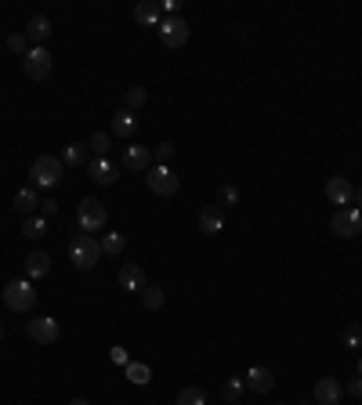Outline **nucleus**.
I'll return each mask as SVG.
<instances>
[{
	"label": "nucleus",
	"instance_id": "a211bd4d",
	"mask_svg": "<svg viewBox=\"0 0 362 405\" xmlns=\"http://www.w3.org/2000/svg\"><path fill=\"white\" fill-rule=\"evenodd\" d=\"M134 22H138V25H148V29H156V25L163 22V15H160V4H153V0H145V4H138V8H134Z\"/></svg>",
	"mask_w": 362,
	"mask_h": 405
},
{
	"label": "nucleus",
	"instance_id": "4468645a",
	"mask_svg": "<svg viewBox=\"0 0 362 405\" xmlns=\"http://www.w3.org/2000/svg\"><path fill=\"white\" fill-rule=\"evenodd\" d=\"M119 286H124V293H141L148 283H145V271L138 268V264H124V268H119Z\"/></svg>",
	"mask_w": 362,
	"mask_h": 405
},
{
	"label": "nucleus",
	"instance_id": "bb28decb",
	"mask_svg": "<svg viewBox=\"0 0 362 405\" xmlns=\"http://www.w3.org/2000/svg\"><path fill=\"white\" fill-rule=\"evenodd\" d=\"M177 405H206L203 387H181L177 391Z\"/></svg>",
	"mask_w": 362,
	"mask_h": 405
},
{
	"label": "nucleus",
	"instance_id": "39448f33",
	"mask_svg": "<svg viewBox=\"0 0 362 405\" xmlns=\"http://www.w3.org/2000/svg\"><path fill=\"white\" fill-rule=\"evenodd\" d=\"M76 221H80L83 235L102 232V228H105V221H109V210H105L98 199H80V206H76Z\"/></svg>",
	"mask_w": 362,
	"mask_h": 405
},
{
	"label": "nucleus",
	"instance_id": "79ce46f5",
	"mask_svg": "<svg viewBox=\"0 0 362 405\" xmlns=\"http://www.w3.org/2000/svg\"><path fill=\"white\" fill-rule=\"evenodd\" d=\"M0 340H4V329H0Z\"/></svg>",
	"mask_w": 362,
	"mask_h": 405
},
{
	"label": "nucleus",
	"instance_id": "0eeeda50",
	"mask_svg": "<svg viewBox=\"0 0 362 405\" xmlns=\"http://www.w3.org/2000/svg\"><path fill=\"white\" fill-rule=\"evenodd\" d=\"M22 69H25L29 80H47V76H51V51L29 47V54L22 58Z\"/></svg>",
	"mask_w": 362,
	"mask_h": 405
},
{
	"label": "nucleus",
	"instance_id": "c85d7f7f",
	"mask_svg": "<svg viewBox=\"0 0 362 405\" xmlns=\"http://www.w3.org/2000/svg\"><path fill=\"white\" fill-rule=\"evenodd\" d=\"M127 380H131V384H148V365L127 362Z\"/></svg>",
	"mask_w": 362,
	"mask_h": 405
},
{
	"label": "nucleus",
	"instance_id": "a878e982",
	"mask_svg": "<svg viewBox=\"0 0 362 405\" xmlns=\"http://www.w3.org/2000/svg\"><path fill=\"white\" fill-rule=\"evenodd\" d=\"M62 163H66V167H83V163H87V145H66Z\"/></svg>",
	"mask_w": 362,
	"mask_h": 405
},
{
	"label": "nucleus",
	"instance_id": "1a4fd4ad",
	"mask_svg": "<svg viewBox=\"0 0 362 405\" xmlns=\"http://www.w3.org/2000/svg\"><path fill=\"white\" fill-rule=\"evenodd\" d=\"M156 29H160V40H163L167 47H181V44L189 40V22L181 18V15H174V18H163Z\"/></svg>",
	"mask_w": 362,
	"mask_h": 405
},
{
	"label": "nucleus",
	"instance_id": "4be33fe9",
	"mask_svg": "<svg viewBox=\"0 0 362 405\" xmlns=\"http://www.w3.org/2000/svg\"><path fill=\"white\" fill-rule=\"evenodd\" d=\"M124 246H127L124 232H105L102 235V254L105 257H119V254H124Z\"/></svg>",
	"mask_w": 362,
	"mask_h": 405
},
{
	"label": "nucleus",
	"instance_id": "f257e3e1",
	"mask_svg": "<svg viewBox=\"0 0 362 405\" xmlns=\"http://www.w3.org/2000/svg\"><path fill=\"white\" fill-rule=\"evenodd\" d=\"M66 174V163L58 155H37L33 167H29V177H33V189H54Z\"/></svg>",
	"mask_w": 362,
	"mask_h": 405
},
{
	"label": "nucleus",
	"instance_id": "4c0bfd02",
	"mask_svg": "<svg viewBox=\"0 0 362 405\" xmlns=\"http://www.w3.org/2000/svg\"><path fill=\"white\" fill-rule=\"evenodd\" d=\"M351 203H355V210H362V184L355 189V199H351Z\"/></svg>",
	"mask_w": 362,
	"mask_h": 405
},
{
	"label": "nucleus",
	"instance_id": "20e7f679",
	"mask_svg": "<svg viewBox=\"0 0 362 405\" xmlns=\"http://www.w3.org/2000/svg\"><path fill=\"white\" fill-rule=\"evenodd\" d=\"M145 184H148V192L160 196V199H174L177 189H181V177L170 170V167H153L145 174Z\"/></svg>",
	"mask_w": 362,
	"mask_h": 405
},
{
	"label": "nucleus",
	"instance_id": "f8f14e48",
	"mask_svg": "<svg viewBox=\"0 0 362 405\" xmlns=\"http://www.w3.org/2000/svg\"><path fill=\"white\" fill-rule=\"evenodd\" d=\"M148 167H153V148H145V145H131V148H124V170L141 174V170H148Z\"/></svg>",
	"mask_w": 362,
	"mask_h": 405
},
{
	"label": "nucleus",
	"instance_id": "5701e85b",
	"mask_svg": "<svg viewBox=\"0 0 362 405\" xmlns=\"http://www.w3.org/2000/svg\"><path fill=\"white\" fill-rule=\"evenodd\" d=\"M22 235H25V239H40V235H47V217H44V213H33V217H25V225H22Z\"/></svg>",
	"mask_w": 362,
	"mask_h": 405
},
{
	"label": "nucleus",
	"instance_id": "ea45409f",
	"mask_svg": "<svg viewBox=\"0 0 362 405\" xmlns=\"http://www.w3.org/2000/svg\"><path fill=\"white\" fill-rule=\"evenodd\" d=\"M358 377H362V355H358Z\"/></svg>",
	"mask_w": 362,
	"mask_h": 405
},
{
	"label": "nucleus",
	"instance_id": "6ab92c4d",
	"mask_svg": "<svg viewBox=\"0 0 362 405\" xmlns=\"http://www.w3.org/2000/svg\"><path fill=\"white\" fill-rule=\"evenodd\" d=\"M225 228V221H221V210L218 206H203L199 210V232H206V235H218Z\"/></svg>",
	"mask_w": 362,
	"mask_h": 405
},
{
	"label": "nucleus",
	"instance_id": "b1692460",
	"mask_svg": "<svg viewBox=\"0 0 362 405\" xmlns=\"http://www.w3.org/2000/svg\"><path fill=\"white\" fill-rule=\"evenodd\" d=\"M163 300H167V293H163L160 286H145V290H141V304H145L148 311H160Z\"/></svg>",
	"mask_w": 362,
	"mask_h": 405
},
{
	"label": "nucleus",
	"instance_id": "c9c22d12",
	"mask_svg": "<svg viewBox=\"0 0 362 405\" xmlns=\"http://www.w3.org/2000/svg\"><path fill=\"white\" fill-rule=\"evenodd\" d=\"M348 394H351V398H362V377H351V384H348Z\"/></svg>",
	"mask_w": 362,
	"mask_h": 405
},
{
	"label": "nucleus",
	"instance_id": "7ed1b4c3",
	"mask_svg": "<svg viewBox=\"0 0 362 405\" xmlns=\"http://www.w3.org/2000/svg\"><path fill=\"white\" fill-rule=\"evenodd\" d=\"M4 304H8V311H18V315L33 311V304H37L33 283H29V278H11V283L4 286Z\"/></svg>",
	"mask_w": 362,
	"mask_h": 405
},
{
	"label": "nucleus",
	"instance_id": "58836bf2",
	"mask_svg": "<svg viewBox=\"0 0 362 405\" xmlns=\"http://www.w3.org/2000/svg\"><path fill=\"white\" fill-rule=\"evenodd\" d=\"M69 405H90V401H87V398H73Z\"/></svg>",
	"mask_w": 362,
	"mask_h": 405
},
{
	"label": "nucleus",
	"instance_id": "7c9ffc66",
	"mask_svg": "<svg viewBox=\"0 0 362 405\" xmlns=\"http://www.w3.org/2000/svg\"><path fill=\"white\" fill-rule=\"evenodd\" d=\"M344 348H351V351H355V348H362V326H358V322L344 329Z\"/></svg>",
	"mask_w": 362,
	"mask_h": 405
},
{
	"label": "nucleus",
	"instance_id": "6e6552de",
	"mask_svg": "<svg viewBox=\"0 0 362 405\" xmlns=\"http://www.w3.org/2000/svg\"><path fill=\"white\" fill-rule=\"evenodd\" d=\"M25 333L33 336L37 344H54L62 329H58V319H51V315H37V319H29V322H25Z\"/></svg>",
	"mask_w": 362,
	"mask_h": 405
},
{
	"label": "nucleus",
	"instance_id": "e433bc0d",
	"mask_svg": "<svg viewBox=\"0 0 362 405\" xmlns=\"http://www.w3.org/2000/svg\"><path fill=\"white\" fill-rule=\"evenodd\" d=\"M112 362L116 365H127V351L124 348H112Z\"/></svg>",
	"mask_w": 362,
	"mask_h": 405
},
{
	"label": "nucleus",
	"instance_id": "37998d69",
	"mask_svg": "<svg viewBox=\"0 0 362 405\" xmlns=\"http://www.w3.org/2000/svg\"><path fill=\"white\" fill-rule=\"evenodd\" d=\"M279 405H286V401H279Z\"/></svg>",
	"mask_w": 362,
	"mask_h": 405
},
{
	"label": "nucleus",
	"instance_id": "423d86ee",
	"mask_svg": "<svg viewBox=\"0 0 362 405\" xmlns=\"http://www.w3.org/2000/svg\"><path fill=\"white\" fill-rule=\"evenodd\" d=\"M329 228H334V235H341V239H355L362 232V210H355V206L337 210L329 217Z\"/></svg>",
	"mask_w": 362,
	"mask_h": 405
},
{
	"label": "nucleus",
	"instance_id": "c756f323",
	"mask_svg": "<svg viewBox=\"0 0 362 405\" xmlns=\"http://www.w3.org/2000/svg\"><path fill=\"white\" fill-rule=\"evenodd\" d=\"M145 102H148V90H145V87H131V90H127V109H131V112L141 109Z\"/></svg>",
	"mask_w": 362,
	"mask_h": 405
},
{
	"label": "nucleus",
	"instance_id": "412c9836",
	"mask_svg": "<svg viewBox=\"0 0 362 405\" xmlns=\"http://www.w3.org/2000/svg\"><path fill=\"white\" fill-rule=\"evenodd\" d=\"M37 206H40L37 189H22V192L15 196V210H18V213H25V217H33V213H37Z\"/></svg>",
	"mask_w": 362,
	"mask_h": 405
},
{
	"label": "nucleus",
	"instance_id": "9d476101",
	"mask_svg": "<svg viewBox=\"0 0 362 405\" xmlns=\"http://www.w3.org/2000/svg\"><path fill=\"white\" fill-rule=\"evenodd\" d=\"M326 199L334 203L337 210H344V206L355 199V189H351V181H348V177H329V181H326Z\"/></svg>",
	"mask_w": 362,
	"mask_h": 405
},
{
	"label": "nucleus",
	"instance_id": "473e14b6",
	"mask_svg": "<svg viewBox=\"0 0 362 405\" xmlns=\"http://www.w3.org/2000/svg\"><path fill=\"white\" fill-rule=\"evenodd\" d=\"M8 51H15V54H29V40H25V33H15V37H8Z\"/></svg>",
	"mask_w": 362,
	"mask_h": 405
},
{
	"label": "nucleus",
	"instance_id": "cd10ccee",
	"mask_svg": "<svg viewBox=\"0 0 362 405\" xmlns=\"http://www.w3.org/2000/svg\"><path fill=\"white\" fill-rule=\"evenodd\" d=\"M87 148H95V160H105V152L112 148V134H102V131H98L95 138L87 141Z\"/></svg>",
	"mask_w": 362,
	"mask_h": 405
},
{
	"label": "nucleus",
	"instance_id": "f03ea898",
	"mask_svg": "<svg viewBox=\"0 0 362 405\" xmlns=\"http://www.w3.org/2000/svg\"><path fill=\"white\" fill-rule=\"evenodd\" d=\"M69 261L80 271H95V264L102 261V242L95 235H76L73 246H69Z\"/></svg>",
	"mask_w": 362,
	"mask_h": 405
},
{
	"label": "nucleus",
	"instance_id": "9b49d317",
	"mask_svg": "<svg viewBox=\"0 0 362 405\" xmlns=\"http://www.w3.org/2000/svg\"><path fill=\"white\" fill-rule=\"evenodd\" d=\"M87 174H90V181H95V184H105V189H112V184L119 181V167L112 160H90L87 163Z\"/></svg>",
	"mask_w": 362,
	"mask_h": 405
},
{
	"label": "nucleus",
	"instance_id": "aec40b11",
	"mask_svg": "<svg viewBox=\"0 0 362 405\" xmlns=\"http://www.w3.org/2000/svg\"><path fill=\"white\" fill-rule=\"evenodd\" d=\"M47 271H51V257H47L44 250H37V254L25 257V275H29V283H33V278H44Z\"/></svg>",
	"mask_w": 362,
	"mask_h": 405
},
{
	"label": "nucleus",
	"instance_id": "2f4dec72",
	"mask_svg": "<svg viewBox=\"0 0 362 405\" xmlns=\"http://www.w3.org/2000/svg\"><path fill=\"white\" fill-rule=\"evenodd\" d=\"M239 203V189L235 184H225V189L218 192V206H235Z\"/></svg>",
	"mask_w": 362,
	"mask_h": 405
},
{
	"label": "nucleus",
	"instance_id": "dca6fc26",
	"mask_svg": "<svg viewBox=\"0 0 362 405\" xmlns=\"http://www.w3.org/2000/svg\"><path fill=\"white\" fill-rule=\"evenodd\" d=\"M247 387H250V391H257V394H268L272 387H276V377H272V369L254 365V369L247 372Z\"/></svg>",
	"mask_w": 362,
	"mask_h": 405
},
{
	"label": "nucleus",
	"instance_id": "f704fd0d",
	"mask_svg": "<svg viewBox=\"0 0 362 405\" xmlns=\"http://www.w3.org/2000/svg\"><path fill=\"white\" fill-rule=\"evenodd\" d=\"M40 213L44 217H54L58 213V199H40Z\"/></svg>",
	"mask_w": 362,
	"mask_h": 405
},
{
	"label": "nucleus",
	"instance_id": "72a5a7b5",
	"mask_svg": "<svg viewBox=\"0 0 362 405\" xmlns=\"http://www.w3.org/2000/svg\"><path fill=\"white\" fill-rule=\"evenodd\" d=\"M156 160H160V167H170V160H174V145L170 141H160L156 145Z\"/></svg>",
	"mask_w": 362,
	"mask_h": 405
},
{
	"label": "nucleus",
	"instance_id": "2eb2a0df",
	"mask_svg": "<svg viewBox=\"0 0 362 405\" xmlns=\"http://www.w3.org/2000/svg\"><path fill=\"white\" fill-rule=\"evenodd\" d=\"M341 384L334 380V377H322L319 384H315V405H341Z\"/></svg>",
	"mask_w": 362,
	"mask_h": 405
},
{
	"label": "nucleus",
	"instance_id": "393cba45",
	"mask_svg": "<svg viewBox=\"0 0 362 405\" xmlns=\"http://www.w3.org/2000/svg\"><path fill=\"white\" fill-rule=\"evenodd\" d=\"M243 391H247V380H243V377H228L225 387H221L225 401H239V398H243Z\"/></svg>",
	"mask_w": 362,
	"mask_h": 405
},
{
	"label": "nucleus",
	"instance_id": "a19ab883",
	"mask_svg": "<svg viewBox=\"0 0 362 405\" xmlns=\"http://www.w3.org/2000/svg\"><path fill=\"white\" fill-rule=\"evenodd\" d=\"M297 405H315V401H297Z\"/></svg>",
	"mask_w": 362,
	"mask_h": 405
},
{
	"label": "nucleus",
	"instance_id": "f3484780",
	"mask_svg": "<svg viewBox=\"0 0 362 405\" xmlns=\"http://www.w3.org/2000/svg\"><path fill=\"white\" fill-rule=\"evenodd\" d=\"M47 37H51V22H47V15H33V18L25 22V40H33V47H40Z\"/></svg>",
	"mask_w": 362,
	"mask_h": 405
},
{
	"label": "nucleus",
	"instance_id": "ddd939ff",
	"mask_svg": "<svg viewBox=\"0 0 362 405\" xmlns=\"http://www.w3.org/2000/svg\"><path fill=\"white\" fill-rule=\"evenodd\" d=\"M134 131H138V116L131 112V109H119L116 116H112V127H109V134L112 138H134Z\"/></svg>",
	"mask_w": 362,
	"mask_h": 405
}]
</instances>
